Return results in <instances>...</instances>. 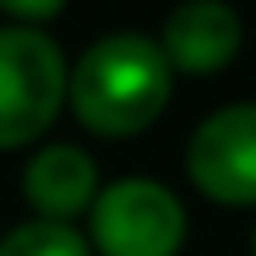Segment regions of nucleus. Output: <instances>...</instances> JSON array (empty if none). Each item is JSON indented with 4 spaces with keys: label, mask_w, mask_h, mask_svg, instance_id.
Returning <instances> with one entry per match:
<instances>
[{
    "label": "nucleus",
    "mask_w": 256,
    "mask_h": 256,
    "mask_svg": "<svg viewBox=\"0 0 256 256\" xmlns=\"http://www.w3.org/2000/svg\"><path fill=\"white\" fill-rule=\"evenodd\" d=\"M176 72L156 48V34L114 28L72 62L66 110L95 138H138L166 114Z\"/></svg>",
    "instance_id": "1"
},
{
    "label": "nucleus",
    "mask_w": 256,
    "mask_h": 256,
    "mask_svg": "<svg viewBox=\"0 0 256 256\" xmlns=\"http://www.w3.org/2000/svg\"><path fill=\"white\" fill-rule=\"evenodd\" d=\"M66 81L72 62L48 28L0 24V152L38 142L57 124Z\"/></svg>",
    "instance_id": "2"
},
{
    "label": "nucleus",
    "mask_w": 256,
    "mask_h": 256,
    "mask_svg": "<svg viewBox=\"0 0 256 256\" xmlns=\"http://www.w3.org/2000/svg\"><path fill=\"white\" fill-rule=\"evenodd\" d=\"M190 214L180 194L156 176L104 180L86 214V238L95 256H180Z\"/></svg>",
    "instance_id": "3"
},
{
    "label": "nucleus",
    "mask_w": 256,
    "mask_h": 256,
    "mask_svg": "<svg viewBox=\"0 0 256 256\" xmlns=\"http://www.w3.org/2000/svg\"><path fill=\"white\" fill-rule=\"evenodd\" d=\"M185 176L214 204L256 209V100H232L194 124Z\"/></svg>",
    "instance_id": "4"
},
{
    "label": "nucleus",
    "mask_w": 256,
    "mask_h": 256,
    "mask_svg": "<svg viewBox=\"0 0 256 256\" xmlns=\"http://www.w3.org/2000/svg\"><path fill=\"white\" fill-rule=\"evenodd\" d=\"M100 162L86 152L81 142H43L24 162L19 190L34 218L48 223H76L90 214L95 194H100Z\"/></svg>",
    "instance_id": "5"
},
{
    "label": "nucleus",
    "mask_w": 256,
    "mask_h": 256,
    "mask_svg": "<svg viewBox=\"0 0 256 256\" xmlns=\"http://www.w3.org/2000/svg\"><path fill=\"white\" fill-rule=\"evenodd\" d=\"M156 48L176 76H214L242 52V14L223 0H190L162 19Z\"/></svg>",
    "instance_id": "6"
},
{
    "label": "nucleus",
    "mask_w": 256,
    "mask_h": 256,
    "mask_svg": "<svg viewBox=\"0 0 256 256\" xmlns=\"http://www.w3.org/2000/svg\"><path fill=\"white\" fill-rule=\"evenodd\" d=\"M0 256H95V247L86 228H76V223L24 218L0 232Z\"/></svg>",
    "instance_id": "7"
},
{
    "label": "nucleus",
    "mask_w": 256,
    "mask_h": 256,
    "mask_svg": "<svg viewBox=\"0 0 256 256\" xmlns=\"http://www.w3.org/2000/svg\"><path fill=\"white\" fill-rule=\"evenodd\" d=\"M5 24H24V28H48L52 19H62V0H5L0 5Z\"/></svg>",
    "instance_id": "8"
},
{
    "label": "nucleus",
    "mask_w": 256,
    "mask_h": 256,
    "mask_svg": "<svg viewBox=\"0 0 256 256\" xmlns=\"http://www.w3.org/2000/svg\"><path fill=\"white\" fill-rule=\"evenodd\" d=\"M252 256H256V232H252Z\"/></svg>",
    "instance_id": "9"
}]
</instances>
